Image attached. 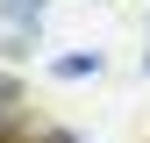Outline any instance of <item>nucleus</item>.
Segmentation results:
<instances>
[{
	"instance_id": "obj_1",
	"label": "nucleus",
	"mask_w": 150,
	"mask_h": 143,
	"mask_svg": "<svg viewBox=\"0 0 150 143\" xmlns=\"http://www.w3.org/2000/svg\"><path fill=\"white\" fill-rule=\"evenodd\" d=\"M50 72H57V79H71V86H79V79H100V72H107V57H100V50H64V57L50 64Z\"/></svg>"
},
{
	"instance_id": "obj_2",
	"label": "nucleus",
	"mask_w": 150,
	"mask_h": 143,
	"mask_svg": "<svg viewBox=\"0 0 150 143\" xmlns=\"http://www.w3.org/2000/svg\"><path fill=\"white\" fill-rule=\"evenodd\" d=\"M0 22L22 29V36H36V29H43V0H0Z\"/></svg>"
},
{
	"instance_id": "obj_3",
	"label": "nucleus",
	"mask_w": 150,
	"mask_h": 143,
	"mask_svg": "<svg viewBox=\"0 0 150 143\" xmlns=\"http://www.w3.org/2000/svg\"><path fill=\"white\" fill-rule=\"evenodd\" d=\"M0 100H22V86H14V79H7V72H0Z\"/></svg>"
}]
</instances>
